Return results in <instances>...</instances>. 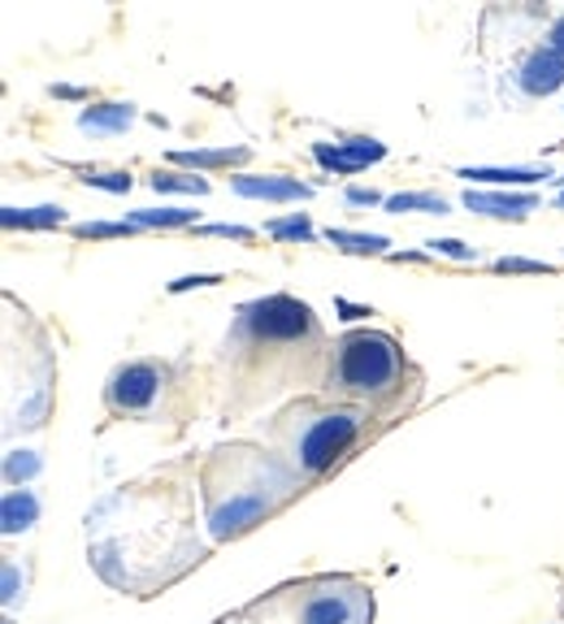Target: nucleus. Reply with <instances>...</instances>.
<instances>
[{"label":"nucleus","instance_id":"nucleus-1","mask_svg":"<svg viewBox=\"0 0 564 624\" xmlns=\"http://www.w3.org/2000/svg\"><path fill=\"white\" fill-rule=\"evenodd\" d=\"M87 550L100 577L126 594H153L178 582L204 559V543L192 529L187 486L135 481L87 516Z\"/></svg>","mask_w":564,"mask_h":624},{"label":"nucleus","instance_id":"nucleus-2","mask_svg":"<svg viewBox=\"0 0 564 624\" xmlns=\"http://www.w3.org/2000/svg\"><path fill=\"white\" fill-rule=\"evenodd\" d=\"M325 339L322 325L309 304L291 300V295H265L243 304L222 360L231 364V387H243L247 399H270L279 390L295 387V382H318L325 378Z\"/></svg>","mask_w":564,"mask_h":624},{"label":"nucleus","instance_id":"nucleus-3","mask_svg":"<svg viewBox=\"0 0 564 624\" xmlns=\"http://www.w3.org/2000/svg\"><path fill=\"white\" fill-rule=\"evenodd\" d=\"M201 486L213 543H231L247 529H256L265 516H274L295 495L300 477L279 456H270L252 442H231L208 456Z\"/></svg>","mask_w":564,"mask_h":624},{"label":"nucleus","instance_id":"nucleus-4","mask_svg":"<svg viewBox=\"0 0 564 624\" xmlns=\"http://www.w3.org/2000/svg\"><path fill=\"white\" fill-rule=\"evenodd\" d=\"M369 408L339 403V399H291L279 417L265 426L270 447L300 481L322 477L334 468L369 429Z\"/></svg>","mask_w":564,"mask_h":624},{"label":"nucleus","instance_id":"nucleus-5","mask_svg":"<svg viewBox=\"0 0 564 624\" xmlns=\"http://www.w3.org/2000/svg\"><path fill=\"white\" fill-rule=\"evenodd\" d=\"M322 387L339 403L387 408V403H400L403 387H417V373L391 334L348 330L343 339H334V348L325 355Z\"/></svg>","mask_w":564,"mask_h":624},{"label":"nucleus","instance_id":"nucleus-6","mask_svg":"<svg viewBox=\"0 0 564 624\" xmlns=\"http://www.w3.org/2000/svg\"><path fill=\"white\" fill-rule=\"evenodd\" d=\"M165 390V369L157 360H130L118 364L109 387H105V403L114 417H148L157 408Z\"/></svg>","mask_w":564,"mask_h":624},{"label":"nucleus","instance_id":"nucleus-7","mask_svg":"<svg viewBox=\"0 0 564 624\" xmlns=\"http://www.w3.org/2000/svg\"><path fill=\"white\" fill-rule=\"evenodd\" d=\"M364 616H369V603H364L361 589H352V585H322V589H309L300 598L295 624H364Z\"/></svg>","mask_w":564,"mask_h":624},{"label":"nucleus","instance_id":"nucleus-8","mask_svg":"<svg viewBox=\"0 0 564 624\" xmlns=\"http://www.w3.org/2000/svg\"><path fill=\"white\" fill-rule=\"evenodd\" d=\"M517 87H522L529 100L552 96L556 87H564V57L556 48H534L522 66H517Z\"/></svg>","mask_w":564,"mask_h":624},{"label":"nucleus","instance_id":"nucleus-9","mask_svg":"<svg viewBox=\"0 0 564 624\" xmlns=\"http://www.w3.org/2000/svg\"><path fill=\"white\" fill-rule=\"evenodd\" d=\"M318 156V165L322 169H334V174H357L364 165H373V160H382L387 156V144H378V139H343V144H318L313 148Z\"/></svg>","mask_w":564,"mask_h":624},{"label":"nucleus","instance_id":"nucleus-10","mask_svg":"<svg viewBox=\"0 0 564 624\" xmlns=\"http://www.w3.org/2000/svg\"><path fill=\"white\" fill-rule=\"evenodd\" d=\"M469 213H483V217H499V222H522L525 213H534L538 208V195L529 192H465V199H460Z\"/></svg>","mask_w":564,"mask_h":624},{"label":"nucleus","instance_id":"nucleus-11","mask_svg":"<svg viewBox=\"0 0 564 624\" xmlns=\"http://www.w3.org/2000/svg\"><path fill=\"white\" fill-rule=\"evenodd\" d=\"M231 187H235V195H243V199H274V204L309 199V195H313V187L300 183V178H261V174H240Z\"/></svg>","mask_w":564,"mask_h":624},{"label":"nucleus","instance_id":"nucleus-12","mask_svg":"<svg viewBox=\"0 0 564 624\" xmlns=\"http://www.w3.org/2000/svg\"><path fill=\"white\" fill-rule=\"evenodd\" d=\"M135 121V105H87L79 114V130L87 135H121Z\"/></svg>","mask_w":564,"mask_h":624},{"label":"nucleus","instance_id":"nucleus-13","mask_svg":"<svg viewBox=\"0 0 564 624\" xmlns=\"http://www.w3.org/2000/svg\"><path fill=\"white\" fill-rule=\"evenodd\" d=\"M460 178H474V183H495V187H513V183H538V178H552L547 169H534V165H478V169H460Z\"/></svg>","mask_w":564,"mask_h":624},{"label":"nucleus","instance_id":"nucleus-14","mask_svg":"<svg viewBox=\"0 0 564 624\" xmlns=\"http://www.w3.org/2000/svg\"><path fill=\"white\" fill-rule=\"evenodd\" d=\"M36 516H40V504H36L31 490H9V495H4V507H0L4 534H22V529H31Z\"/></svg>","mask_w":564,"mask_h":624},{"label":"nucleus","instance_id":"nucleus-15","mask_svg":"<svg viewBox=\"0 0 564 624\" xmlns=\"http://www.w3.org/2000/svg\"><path fill=\"white\" fill-rule=\"evenodd\" d=\"M0 222L9 226V231H48V226H61L66 222V213L57 208V204H40V208H0Z\"/></svg>","mask_w":564,"mask_h":624},{"label":"nucleus","instance_id":"nucleus-16","mask_svg":"<svg viewBox=\"0 0 564 624\" xmlns=\"http://www.w3.org/2000/svg\"><path fill=\"white\" fill-rule=\"evenodd\" d=\"M130 222L139 226V231H178V226H192L196 222V213L192 208H135L130 213Z\"/></svg>","mask_w":564,"mask_h":624},{"label":"nucleus","instance_id":"nucleus-17","mask_svg":"<svg viewBox=\"0 0 564 624\" xmlns=\"http://www.w3.org/2000/svg\"><path fill=\"white\" fill-rule=\"evenodd\" d=\"M325 238L334 243V247H343V252H352V256H378V252H387L391 247V238L387 234H361V231H325Z\"/></svg>","mask_w":564,"mask_h":624},{"label":"nucleus","instance_id":"nucleus-18","mask_svg":"<svg viewBox=\"0 0 564 624\" xmlns=\"http://www.w3.org/2000/svg\"><path fill=\"white\" fill-rule=\"evenodd\" d=\"M174 160L192 169H222V165H243L247 148H196V153H174Z\"/></svg>","mask_w":564,"mask_h":624},{"label":"nucleus","instance_id":"nucleus-19","mask_svg":"<svg viewBox=\"0 0 564 624\" xmlns=\"http://www.w3.org/2000/svg\"><path fill=\"white\" fill-rule=\"evenodd\" d=\"M387 213H447V199L444 195H430V192H403L387 199Z\"/></svg>","mask_w":564,"mask_h":624},{"label":"nucleus","instance_id":"nucleus-20","mask_svg":"<svg viewBox=\"0 0 564 624\" xmlns=\"http://www.w3.org/2000/svg\"><path fill=\"white\" fill-rule=\"evenodd\" d=\"M153 192H178V195H204L208 192V178H196V174H174V169H157L148 178Z\"/></svg>","mask_w":564,"mask_h":624},{"label":"nucleus","instance_id":"nucleus-21","mask_svg":"<svg viewBox=\"0 0 564 624\" xmlns=\"http://www.w3.org/2000/svg\"><path fill=\"white\" fill-rule=\"evenodd\" d=\"M265 234L270 238H282V243H304V238H313V226H309V217H279V222H265Z\"/></svg>","mask_w":564,"mask_h":624},{"label":"nucleus","instance_id":"nucleus-22","mask_svg":"<svg viewBox=\"0 0 564 624\" xmlns=\"http://www.w3.org/2000/svg\"><path fill=\"white\" fill-rule=\"evenodd\" d=\"M135 222H82L75 226V238H118V234H135Z\"/></svg>","mask_w":564,"mask_h":624},{"label":"nucleus","instance_id":"nucleus-23","mask_svg":"<svg viewBox=\"0 0 564 624\" xmlns=\"http://www.w3.org/2000/svg\"><path fill=\"white\" fill-rule=\"evenodd\" d=\"M40 472V456H31V451H13L9 460H4V477L18 486V481H27V477H36Z\"/></svg>","mask_w":564,"mask_h":624},{"label":"nucleus","instance_id":"nucleus-24","mask_svg":"<svg viewBox=\"0 0 564 624\" xmlns=\"http://www.w3.org/2000/svg\"><path fill=\"white\" fill-rule=\"evenodd\" d=\"M82 187H96V192H109V195H126L135 187L130 174H82Z\"/></svg>","mask_w":564,"mask_h":624},{"label":"nucleus","instance_id":"nucleus-25","mask_svg":"<svg viewBox=\"0 0 564 624\" xmlns=\"http://www.w3.org/2000/svg\"><path fill=\"white\" fill-rule=\"evenodd\" d=\"M426 247H430L435 256H451V261H465V265H469V261H478V252H474V247H465L460 238H430Z\"/></svg>","mask_w":564,"mask_h":624},{"label":"nucleus","instance_id":"nucleus-26","mask_svg":"<svg viewBox=\"0 0 564 624\" xmlns=\"http://www.w3.org/2000/svg\"><path fill=\"white\" fill-rule=\"evenodd\" d=\"M201 238H235V243H247L252 231L247 226H231V222H213V226H196Z\"/></svg>","mask_w":564,"mask_h":624},{"label":"nucleus","instance_id":"nucleus-27","mask_svg":"<svg viewBox=\"0 0 564 624\" xmlns=\"http://www.w3.org/2000/svg\"><path fill=\"white\" fill-rule=\"evenodd\" d=\"M495 273H552V265H543V261H522V256H499V261H495Z\"/></svg>","mask_w":564,"mask_h":624},{"label":"nucleus","instance_id":"nucleus-28","mask_svg":"<svg viewBox=\"0 0 564 624\" xmlns=\"http://www.w3.org/2000/svg\"><path fill=\"white\" fill-rule=\"evenodd\" d=\"M217 282H222L217 273H187V277L169 282V291H174V295H183V291H192V286H217Z\"/></svg>","mask_w":564,"mask_h":624},{"label":"nucleus","instance_id":"nucleus-29","mask_svg":"<svg viewBox=\"0 0 564 624\" xmlns=\"http://www.w3.org/2000/svg\"><path fill=\"white\" fill-rule=\"evenodd\" d=\"M13 598H18V564L4 559V603H13Z\"/></svg>","mask_w":564,"mask_h":624},{"label":"nucleus","instance_id":"nucleus-30","mask_svg":"<svg viewBox=\"0 0 564 624\" xmlns=\"http://www.w3.org/2000/svg\"><path fill=\"white\" fill-rule=\"evenodd\" d=\"M348 204H387V199H382L378 192H364V187H352V192H348Z\"/></svg>","mask_w":564,"mask_h":624},{"label":"nucleus","instance_id":"nucleus-31","mask_svg":"<svg viewBox=\"0 0 564 624\" xmlns=\"http://www.w3.org/2000/svg\"><path fill=\"white\" fill-rule=\"evenodd\" d=\"M547 48H556V52L564 57V18L552 22V31H547Z\"/></svg>","mask_w":564,"mask_h":624},{"label":"nucleus","instance_id":"nucleus-32","mask_svg":"<svg viewBox=\"0 0 564 624\" xmlns=\"http://www.w3.org/2000/svg\"><path fill=\"white\" fill-rule=\"evenodd\" d=\"M334 309L343 312L348 321H357V316H373V312H369V309H357V304H348V300H334Z\"/></svg>","mask_w":564,"mask_h":624},{"label":"nucleus","instance_id":"nucleus-33","mask_svg":"<svg viewBox=\"0 0 564 624\" xmlns=\"http://www.w3.org/2000/svg\"><path fill=\"white\" fill-rule=\"evenodd\" d=\"M52 96H66V100H79V87H52Z\"/></svg>","mask_w":564,"mask_h":624},{"label":"nucleus","instance_id":"nucleus-34","mask_svg":"<svg viewBox=\"0 0 564 624\" xmlns=\"http://www.w3.org/2000/svg\"><path fill=\"white\" fill-rule=\"evenodd\" d=\"M556 208H564V192H561V195H556Z\"/></svg>","mask_w":564,"mask_h":624}]
</instances>
